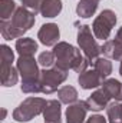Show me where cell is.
<instances>
[{"label":"cell","mask_w":122,"mask_h":123,"mask_svg":"<svg viewBox=\"0 0 122 123\" xmlns=\"http://www.w3.org/2000/svg\"><path fill=\"white\" fill-rule=\"evenodd\" d=\"M78 44L85 57L89 60V63H93L98 57H101L102 53V46L98 44L96 37L92 31L91 26L82 25L78 30Z\"/></svg>","instance_id":"4"},{"label":"cell","mask_w":122,"mask_h":123,"mask_svg":"<svg viewBox=\"0 0 122 123\" xmlns=\"http://www.w3.org/2000/svg\"><path fill=\"white\" fill-rule=\"evenodd\" d=\"M78 90L73 87V86H63L58 90V97L62 103L65 105H72L75 102H78Z\"/></svg>","instance_id":"18"},{"label":"cell","mask_w":122,"mask_h":123,"mask_svg":"<svg viewBox=\"0 0 122 123\" xmlns=\"http://www.w3.org/2000/svg\"><path fill=\"white\" fill-rule=\"evenodd\" d=\"M0 56H1V70H7L13 66L14 62V53L7 44L0 46Z\"/></svg>","instance_id":"22"},{"label":"cell","mask_w":122,"mask_h":123,"mask_svg":"<svg viewBox=\"0 0 122 123\" xmlns=\"http://www.w3.org/2000/svg\"><path fill=\"white\" fill-rule=\"evenodd\" d=\"M103 82H105V77H103L99 72H96L95 69H92V70H85V72L79 73V76H78V83H79L81 87L85 89V90L96 89V87L102 86Z\"/></svg>","instance_id":"9"},{"label":"cell","mask_w":122,"mask_h":123,"mask_svg":"<svg viewBox=\"0 0 122 123\" xmlns=\"http://www.w3.org/2000/svg\"><path fill=\"white\" fill-rule=\"evenodd\" d=\"M116 20L118 19H116V14L114 10H111V9L102 10L99 13V16H96V19L92 23V31H93L95 37L106 42L108 37L111 36L112 29L116 25Z\"/></svg>","instance_id":"5"},{"label":"cell","mask_w":122,"mask_h":123,"mask_svg":"<svg viewBox=\"0 0 122 123\" xmlns=\"http://www.w3.org/2000/svg\"><path fill=\"white\" fill-rule=\"evenodd\" d=\"M0 77H1V86H4V87H12V86H14L16 83H17V80H19V70H17V67H10V69H7V70H1V74H0Z\"/></svg>","instance_id":"20"},{"label":"cell","mask_w":122,"mask_h":123,"mask_svg":"<svg viewBox=\"0 0 122 123\" xmlns=\"http://www.w3.org/2000/svg\"><path fill=\"white\" fill-rule=\"evenodd\" d=\"M20 1H22V6L25 9H27L29 12H32L33 14L40 13V7H42L43 0H20Z\"/></svg>","instance_id":"25"},{"label":"cell","mask_w":122,"mask_h":123,"mask_svg":"<svg viewBox=\"0 0 122 123\" xmlns=\"http://www.w3.org/2000/svg\"><path fill=\"white\" fill-rule=\"evenodd\" d=\"M115 39H118L119 42H122V26L119 27V30L116 31V37H115Z\"/></svg>","instance_id":"27"},{"label":"cell","mask_w":122,"mask_h":123,"mask_svg":"<svg viewBox=\"0 0 122 123\" xmlns=\"http://www.w3.org/2000/svg\"><path fill=\"white\" fill-rule=\"evenodd\" d=\"M96 1H101V0H96Z\"/></svg>","instance_id":"30"},{"label":"cell","mask_w":122,"mask_h":123,"mask_svg":"<svg viewBox=\"0 0 122 123\" xmlns=\"http://www.w3.org/2000/svg\"><path fill=\"white\" fill-rule=\"evenodd\" d=\"M109 102H111L109 94L105 92L102 87L98 89V90H95V92L85 100L88 110H92V112H101V110L106 109L108 105H109Z\"/></svg>","instance_id":"11"},{"label":"cell","mask_w":122,"mask_h":123,"mask_svg":"<svg viewBox=\"0 0 122 123\" xmlns=\"http://www.w3.org/2000/svg\"><path fill=\"white\" fill-rule=\"evenodd\" d=\"M6 113H7V110H6V109H3V110H1V119H4V117H6Z\"/></svg>","instance_id":"28"},{"label":"cell","mask_w":122,"mask_h":123,"mask_svg":"<svg viewBox=\"0 0 122 123\" xmlns=\"http://www.w3.org/2000/svg\"><path fill=\"white\" fill-rule=\"evenodd\" d=\"M39 64L43 67V69H50L52 66H55L56 63V57H55V53L53 52H42L37 57Z\"/></svg>","instance_id":"24"},{"label":"cell","mask_w":122,"mask_h":123,"mask_svg":"<svg viewBox=\"0 0 122 123\" xmlns=\"http://www.w3.org/2000/svg\"><path fill=\"white\" fill-rule=\"evenodd\" d=\"M85 123H106V119H105L102 115H93V116H91Z\"/></svg>","instance_id":"26"},{"label":"cell","mask_w":122,"mask_h":123,"mask_svg":"<svg viewBox=\"0 0 122 123\" xmlns=\"http://www.w3.org/2000/svg\"><path fill=\"white\" fill-rule=\"evenodd\" d=\"M102 89L109 94L111 99L116 100V102H121L122 100V83L116 79H108L103 82L102 85Z\"/></svg>","instance_id":"17"},{"label":"cell","mask_w":122,"mask_h":123,"mask_svg":"<svg viewBox=\"0 0 122 123\" xmlns=\"http://www.w3.org/2000/svg\"><path fill=\"white\" fill-rule=\"evenodd\" d=\"M62 9H63L62 0H43L42 7H40V14L43 17L52 19L61 13Z\"/></svg>","instance_id":"15"},{"label":"cell","mask_w":122,"mask_h":123,"mask_svg":"<svg viewBox=\"0 0 122 123\" xmlns=\"http://www.w3.org/2000/svg\"><path fill=\"white\" fill-rule=\"evenodd\" d=\"M61 100H47V105L43 110L45 123H62V106Z\"/></svg>","instance_id":"12"},{"label":"cell","mask_w":122,"mask_h":123,"mask_svg":"<svg viewBox=\"0 0 122 123\" xmlns=\"http://www.w3.org/2000/svg\"><path fill=\"white\" fill-rule=\"evenodd\" d=\"M47 102L43 97H26L14 110H13V119L16 122H30L33 117L43 113Z\"/></svg>","instance_id":"3"},{"label":"cell","mask_w":122,"mask_h":123,"mask_svg":"<svg viewBox=\"0 0 122 123\" xmlns=\"http://www.w3.org/2000/svg\"><path fill=\"white\" fill-rule=\"evenodd\" d=\"M39 62L33 56H19L16 62V67L22 77V83H34L40 80Z\"/></svg>","instance_id":"7"},{"label":"cell","mask_w":122,"mask_h":123,"mask_svg":"<svg viewBox=\"0 0 122 123\" xmlns=\"http://www.w3.org/2000/svg\"><path fill=\"white\" fill-rule=\"evenodd\" d=\"M92 64H93V69L99 72L103 77H108L112 73V63L109 62L108 57H98Z\"/></svg>","instance_id":"23"},{"label":"cell","mask_w":122,"mask_h":123,"mask_svg":"<svg viewBox=\"0 0 122 123\" xmlns=\"http://www.w3.org/2000/svg\"><path fill=\"white\" fill-rule=\"evenodd\" d=\"M119 74L122 76V60H121V66H119Z\"/></svg>","instance_id":"29"},{"label":"cell","mask_w":122,"mask_h":123,"mask_svg":"<svg viewBox=\"0 0 122 123\" xmlns=\"http://www.w3.org/2000/svg\"><path fill=\"white\" fill-rule=\"evenodd\" d=\"M16 50L19 56H34L37 52V43L30 37H20L16 40Z\"/></svg>","instance_id":"14"},{"label":"cell","mask_w":122,"mask_h":123,"mask_svg":"<svg viewBox=\"0 0 122 123\" xmlns=\"http://www.w3.org/2000/svg\"><path fill=\"white\" fill-rule=\"evenodd\" d=\"M86 113H88V107L85 100H78L69 105V107L66 109L65 112L66 123H85Z\"/></svg>","instance_id":"10"},{"label":"cell","mask_w":122,"mask_h":123,"mask_svg":"<svg viewBox=\"0 0 122 123\" xmlns=\"http://www.w3.org/2000/svg\"><path fill=\"white\" fill-rule=\"evenodd\" d=\"M68 79V72L53 66L50 69H43L40 72V87L42 93L50 94L58 90V87Z\"/></svg>","instance_id":"6"},{"label":"cell","mask_w":122,"mask_h":123,"mask_svg":"<svg viewBox=\"0 0 122 123\" xmlns=\"http://www.w3.org/2000/svg\"><path fill=\"white\" fill-rule=\"evenodd\" d=\"M106 115L109 123H122V105L114 100L106 107Z\"/></svg>","instance_id":"21"},{"label":"cell","mask_w":122,"mask_h":123,"mask_svg":"<svg viewBox=\"0 0 122 123\" xmlns=\"http://www.w3.org/2000/svg\"><path fill=\"white\" fill-rule=\"evenodd\" d=\"M36 22V14H33L23 6L17 7L14 16L4 22L0 20V33L4 40H12V39H20L26 31H29L33 27Z\"/></svg>","instance_id":"2"},{"label":"cell","mask_w":122,"mask_h":123,"mask_svg":"<svg viewBox=\"0 0 122 123\" xmlns=\"http://www.w3.org/2000/svg\"><path fill=\"white\" fill-rule=\"evenodd\" d=\"M102 53L108 59L121 62L122 60V42H119L118 39H115V40H106L102 44Z\"/></svg>","instance_id":"13"},{"label":"cell","mask_w":122,"mask_h":123,"mask_svg":"<svg viewBox=\"0 0 122 123\" xmlns=\"http://www.w3.org/2000/svg\"><path fill=\"white\" fill-rule=\"evenodd\" d=\"M17 10V4L14 0H0V20H10Z\"/></svg>","instance_id":"19"},{"label":"cell","mask_w":122,"mask_h":123,"mask_svg":"<svg viewBox=\"0 0 122 123\" xmlns=\"http://www.w3.org/2000/svg\"><path fill=\"white\" fill-rule=\"evenodd\" d=\"M98 10V1L96 0H79L76 4V14L82 19H89Z\"/></svg>","instance_id":"16"},{"label":"cell","mask_w":122,"mask_h":123,"mask_svg":"<svg viewBox=\"0 0 122 123\" xmlns=\"http://www.w3.org/2000/svg\"><path fill=\"white\" fill-rule=\"evenodd\" d=\"M52 52L55 53V57H56L55 66L66 72L72 69L76 73H82L88 70V66L91 64L89 60L85 57V55L81 53L79 49H76L68 42H59L58 44L53 46Z\"/></svg>","instance_id":"1"},{"label":"cell","mask_w":122,"mask_h":123,"mask_svg":"<svg viewBox=\"0 0 122 123\" xmlns=\"http://www.w3.org/2000/svg\"><path fill=\"white\" fill-rule=\"evenodd\" d=\"M59 37H61V30L56 23H46L37 31V39L45 46L53 47L55 44L59 43Z\"/></svg>","instance_id":"8"}]
</instances>
